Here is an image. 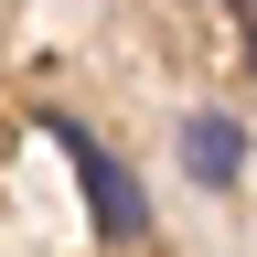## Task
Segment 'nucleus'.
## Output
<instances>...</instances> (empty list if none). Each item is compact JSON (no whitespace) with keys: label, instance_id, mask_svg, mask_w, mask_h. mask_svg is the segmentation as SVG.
I'll return each instance as SVG.
<instances>
[{"label":"nucleus","instance_id":"obj_3","mask_svg":"<svg viewBox=\"0 0 257 257\" xmlns=\"http://www.w3.org/2000/svg\"><path fill=\"white\" fill-rule=\"evenodd\" d=\"M236 22H246V43H257V0H236Z\"/></svg>","mask_w":257,"mask_h":257},{"label":"nucleus","instance_id":"obj_1","mask_svg":"<svg viewBox=\"0 0 257 257\" xmlns=\"http://www.w3.org/2000/svg\"><path fill=\"white\" fill-rule=\"evenodd\" d=\"M54 150H75V172H86V204H96V236H107V246L150 236V204H140V182H128V172H118V161L86 140L75 118H54Z\"/></svg>","mask_w":257,"mask_h":257},{"label":"nucleus","instance_id":"obj_2","mask_svg":"<svg viewBox=\"0 0 257 257\" xmlns=\"http://www.w3.org/2000/svg\"><path fill=\"white\" fill-rule=\"evenodd\" d=\"M182 161H193V182H236V161H246V140L225 118H193L182 128Z\"/></svg>","mask_w":257,"mask_h":257}]
</instances>
